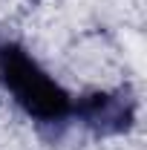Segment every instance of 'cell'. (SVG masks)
<instances>
[{
  "mask_svg": "<svg viewBox=\"0 0 147 150\" xmlns=\"http://www.w3.org/2000/svg\"><path fill=\"white\" fill-rule=\"evenodd\" d=\"M0 81L15 95L18 107L37 124H58L72 115L69 93L37 67V61L18 43L0 46Z\"/></svg>",
  "mask_w": 147,
  "mask_h": 150,
  "instance_id": "1",
  "label": "cell"
},
{
  "mask_svg": "<svg viewBox=\"0 0 147 150\" xmlns=\"http://www.w3.org/2000/svg\"><path fill=\"white\" fill-rule=\"evenodd\" d=\"M72 115L95 136H118L130 130L136 118V101L130 90L118 93H90L72 101Z\"/></svg>",
  "mask_w": 147,
  "mask_h": 150,
  "instance_id": "2",
  "label": "cell"
}]
</instances>
